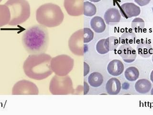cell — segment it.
I'll return each mask as SVG.
<instances>
[{
    "label": "cell",
    "instance_id": "cell-1",
    "mask_svg": "<svg viewBox=\"0 0 153 115\" xmlns=\"http://www.w3.org/2000/svg\"><path fill=\"white\" fill-rule=\"evenodd\" d=\"M22 41L25 50L30 54L45 53L49 43L48 30L41 25L31 26L24 32Z\"/></svg>",
    "mask_w": 153,
    "mask_h": 115
},
{
    "label": "cell",
    "instance_id": "cell-2",
    "mask_svg": "<svg viewBox=\"0 0 153 115\" xmlns=\"http://www.w3.org/2000/svg\"><path fill=\"white\" fill-rule=\"evenodd\" d=\"M52 57L45 53L30 54L23 64L25 74L30 79L40 81L46 79L53 73L50 66Z\"/></svg>",
    "mask_w": 153,
    "mask_h": 115
},
{
    "label": "cell",
    "instance_id": "cell-3",
    "mask_svg": "<svg viewBox=\"0 0 153 115\" xmlns=\"http://www.w3.org/2000/svg\"><path fill=\"white\" fill-rule=\"evenodd\" d=\"M36 20L40 25L47 28H55L63 21L64 15L58 5L47 3L41 5L36 10Z\"/></svg>",
    "mask_w": 153,
    "mask_h": 115
},
{
    "label": "cell",
    "instance_id": "cell-4",
    "mask_svg": "<svg viewBox=\"0 0 153 115\" xmlns=\"http://www.w3.org/2000/svg\"><path fill=\"white\" fill-rule=\"evenodd\" d=\"M5 4L8 7L11 14L9 25H21L30 17L31 8L26 0H8Z\"/></svg>",
    "mask_w": 153,
    "mask_h": 115
},
{
    "label": "cell",
    "instance_id": "cell-5",
    "mask_svg": "<svg viewBox=\"0 0 153 115\" xmlns=\"http://www.w3.org/2000/svg\"><path fill=\"white\" fill-rule=\"evenodd\" d=\"M49 91L53 95H68L74 93L73 83L68 76H54L49 84Z\"/></svg>",
    "mask_w": 153,
    "mask_h": 115
},
{
    "label": "cell",
    "instance_id": "cell-6",
    "mask_svg": "<svg viewBox=\"0 0 153 115\" xmlns=\"http://www.w3.org/2000/svg\"><path fill=\"white\" fill-rule=\"evenodd\" d=\"M74 61L68 55L62 54L52 58L50 66L53 72L57 75L66 76L73 69Z\"/></svg>",
    "mask_w": 153,
    "mask_h": 115
},
{
    "label": "cell",
    "instance_id": "cell-7",
    "mask_svg": "<svg viewBox=\"0 0 153 115\" xmlns=\"http://www.w3.org/2000/svg\"><path fill=\"white\" fill-rule=\"evenodd\" d=\"M68 47L71 52L77 56H83L88 50V47L84 42L83 29L76 31L68 40Z\"/></svg>",
    "mask_w": 153,
    "mask_h": 115
},
{
    "label": "cell",
    "instance_id": "cell-8",
    "mask_svg": "<svg viewBox=\"0 0 153 115\" xmlns=\"http://www.w3.org/2000/svg\"><path fill=\"white\" fill-rule=\"evenodd\" d=\"M12 95H38L39 89L35 83L26 80L19 81L14 84Z\"/></svg>",
    "mask_w": 153,
    "mask_h": 115
},
{
    "label": "cell",
    "instance_id": "cell-9",
    "mask_svg": "<svg viewBox=\"0 0 153 115\" xmlns=\"http://www.w3.org/2000/svg\"><path fill=\"white\" fill-rule=\"evenodd\" d=\"M84 0H64V6L67 13L72 16L83 14Z\"/></svg>",
    "mask_w": 153,
    "mask_h": 115
},
{
    "label": "cell",
    "instance_id": "cell-10",
    "mask_svg": "<svg viewBox=\"0 0 153 115\" xmlns=\"http://www.w3.org/2000/svg\"><path fill=\"white\" fill-rule=\"evenodd\" d=\"M120 12L122 16L128 19L140 15L141 9L139 6L133 2H126L120 7Z\"/></svg>",
    "mask_w": 153,
    "mask_h": 115
},
{
    "label": "cell",
    "instance_id": "cell-11",
    "mask_svg": "<svg viewBox=\"0 0 153 115\" xmlns=\"http://www.w3.org/2000/svg\"><path fill=\"white\" fill-rule=\"evenodd\" d=\"M118 53L123 61L126 63L134 62L137 57L135 49L130 45L126 44H123L120 46Z\"/></svg>",
    "mask_w": 153,
    "mask_h": 115
},
{
    "label": "cell",
    "instance_id": "cell-12",
    "mask_svg": "<svg viewBox=\"0 0 153 115\" xmlns=\"http://www.w3.org/2000/svg\"><path fill=\"white\" fill-rule=\"evenodd\" d=\"M121 18L120 12L118 10L115 8L108 9L104 13V21L108 25H116L119 23Z\"/></svg>",
    "mask_w": 153,
    "mask_h": 115
},
{
    "label": "cell",
    "instance_id": "cell-13",
    "mask_svg": "<svg viewBox=\"0 0 153 115\" xmlns=\"http://www.w3.org/2000/svg\"><path fill=\"white\" fill-rule=\"evenodd\" d=\"M124 65L119 60H114L110 61L107 66L108 73L114 76H117L122 74L124 71Z\"/></svg>",
    "mask_w": 153,
    "mask_h": 115
},
{
    "label": "cell",
    "instance_id": "cell-14",
    "mask_svg": "<svg viewBox=\"0 0 153 115\" xmlns=\"http://www.w3.org/2000/svg\"><path fill=\"white\" fill-rule=\"evenodd\" d=\"M105 88L109 95H118L121 91V82L117 78L114 77L111 78L107 82Z\"/></svg>",
    "mask_w": 153,
    "mask_h": 115
},
{
    "label": "cell",
    "instance_id": "cell-15",
    "mask_svg": "<svg viewBox=\"0 0 153 115\" xmlns=\"http://www.w3.org/2000/svg\"><path fill=\"white\" fill-rule=\"evenodd\" d=\"M138 53L143 58H147L153 53V49L152 45L147 42H142L137 46Z\"/></svg>",
    "mask_w": 153,
    "mask_h": 115
},
{
    "label": "cell",
    "instance_id": "cell-16",
    "mask_svg": "<svg viewBox=\"0 0 153 115\" xmlns=\"http://www.w3.org/2000/svg\"><path fill=\"white\" fill-rule=\"evenodd\" d=\"M91 27L95 32L102 33L105 31L106 25L104 20L100 16H95L91 19Z\"/></svg>",
    "mask_w": 153,
    "mask_h": 115
},
{
    "label": "cell",
    "instance_id": "cell-17",
    "mask_svg": "<svg viewBox=\"0 0 153 115\" xmlns=\"http://www.w3.org/2000/svg\"><path fill=\"white\" fill-rule=\"evenodd\" d=\"M134 88L139 93L145 94L150 91L152 84L150 81L147 79H141L136 81Z\"/></svg>",
    "mask_w": 153,
    "mask_h": 115
},
{
    "label": "cell",
    "instance_id": "cell-18",
    "mask_svg": "<svg viewBox=\"0 0 153 115\" xmlns=\"http://www.w3.org/2000/svg\"><path fill=\"white\" fill-rule=\"evenodd\" d=\"M11 14L8 7L5 4H0V28L8 25Z\"/></svg>",
    "mask_w": 153,
    "mask_h": 115
},
{
    "label": "cell",
    "instance_id": "cell-19",
    "mask_svg": "<svg viewBox=\"0 0 153 115\" xmlns=\"http://www.w3.org/2000/svg\"><path fill=\"white\" fill-rule=\"evenodd\" d=\"M103 81L102 75L99 72H94L88 76V82L93 87H98L102 85Z\"/></svg>",
    "mask_w": 153,
    "mask_h": 115
},
{
    "label": "cell",
    "instance_id": "cell-20",
    "mask_svg": "<svg viewBox=\"0 0 153 115\" xmlns=\"http://www.w3.org/2000/svg\"><path fill=\"white\" fill-rule=\"evenodd\" d=\"M119 45V41L117 37L114 36L104 39V46L108 52L116 49Z\"/></svg>",
    "mask_w": 153,
    "mask_h": 115
},
{
    "label": "cell",
    "instance_id": "cell-21",
    "mask_svg": "<svg viewBox=\"0 0 153 115\" xmlns=\"http://www.w3.org/2000/svg\"><path fill=\"white\" fill-rule=\"evenodd\" d=\"M139 71L135 67H128L124 72V76L129 81H134L137 80L139 77Z\"/></svg>",
    "mask_w": 153,
    "mask_h": 115
},
{
    "label": "cell",
    "instance_id": "cell-22",
    "mask_svg": "<svg viewBox=\"0 0 153 115\" xmlns=\"http://www.w3.org/2000/svg\"><path fill=\"white\" fill-rule=\"evenodd\" d=\"M136 39V36L135 34L131 31H126L122 34L120 41L123 44L130 45L135 43Z\"/></svg>",
    "mask_w": 153,
    "mask_h": 115
},
{
    "label": "cell",
    "instance_id": "cell-23",
    "mask_svg": "<svg viewBox=\"0 0 153 115\" xmlns=\"http://www.w3.org/2000/svg\"><path fill=\"white\" fill-rule=\"evenodd\" d=\"M97 8L94 4L90 1L84 2L83 14L86 16L91 17L95 15Z\"/></svg>",
    "mask_w": 153,
    "mask_h": 115
},
{
    "label": "cell",
    "instance_id": "cell-24",
    "mask_svg": "<svg viewBox=\"0 0 153 115\" xmlns=\"http://www.w3.org/2000/svg\"><path fill=\"white\" fill-rule=\"evenodd\" d=\"M131 28L136 33L142 32L145 28V21L139 17L134 18L131 22Z\"/></svg>",
    "mask_w": 153,
    "mask_h": 115
},
{
    "label": "cell",
    "instance_id": "cell-25",
    "mask_svg": "<svg viewBox=\"0 0 153 115\" xmlns=\"http://www.w3.org/2000/svg\"><path fill=\"white\" fill-rule=\"evenodd\" d=\"M84 42L85 43H88L92 40L94 37L93 31L89 28H84Z\"/></svg>",
    "mask_w": 153,
    "mask_h": 115
},
{
    "label": "cell",
    "instance_id": "cell-26",
    "mask_svg": "<svg viewBox=\"0 0 153 115\" xmlns=\"http://www.w3.org/2000/svg\"><path fill=\"white\" fill-rule=\"evenodd\" d=\"M96 50L98 53L100 54H106L108 52L104 47V39H102L97 42L96 44Z\"/></svg>",
    "mask_w": 153,
    "mask_h": 115
},
{
    "label": "cell",
    "instance_id": "cell-27",
    "mask_svg": "<svg viewBox=\"0 0 153 115\" xmlns=\"http://www.w3.org/2000/svg\"><path fill=\"white\" fill-rule=\"evenodd\" d=\"M136 4L140 6H146L150 2L151 0H134Z\"/></svg>",
    "mask_w": 153,
    "mask_h": 115
},
{
    "label": "cell",
    "instance_id": "cell-28",
    "mask_svg": "<svg viewBox=\"0 0 153 115\" xmlns=\"http://www.w3.org/2000/svg\"><path fill=\"white\" fill-rule=\"evenodd\" d=\"M150 80L153 83V70L151 72L150 74Z\"/></svg>",
    "mask_w": 153,
    "mask_h": 115
},
{
    "label": "cell",
    "instance_id": "cell-29",
    "mask_svg": "<svg viewBox=\"0 0 153 115\" xmlns=\"http://www.w3.org/2000/svg\"><path fill=\"white\" fill-rule=\"evenodd\" d=\"M88 1H90L91 2H98L100 1L101 0H88Z\"/></svg>",
    "mask_w": 153,
    "mask_h": 115
},
{
    "label": "cell",
    "instance_id": "cell-30",
    "mask_svg": "<svg viewBox=\"0 0 153 115\" xmlns=\"http://www.w3.org/2000/svg\"><path fill=\"white\" fill-rule=\"evenodd\" d=\"M151 95H153V88L151 89Z\"/></svg>",
    "mask_w": 153,
    "mask_h": 115
},
{
    "label": "cell",
    "instance_id": "cell-31",
    "mask_svg": "<svg viewBox=\"0 0 153 115\" xmlns=\"http://www.w3.org/2000/svg\"><path fill=\"white\" fill-rule=\"evenodd\" d=\"M152 61H153V54H152Z\"/></svg>",
    "mask_w": 153,
    "mask_h": 115
},
{
    "label": "cell",
    "instance_id": "cell-32",
    "mask_svg": "<svg viewBox=\"0 0 153 115\" xmlns=\"http://www.w3.org/2000/svg\"><path fill=\"white\" fill-rule=\"evenodd\" d=\"M2 1V0H0V2H1Z\"/></svg>",
    "mask_w": 153,
    "mask_h": 115
},
{
    "label": "cell",
    "instance_id": "cell-33",
    "mask_svg": "<svg viewBox=\"0 0 153 115\" xmlns=\"http://www.w3.org/2000/svg\"></svg>",
    "mask_w": 153,
    "mask_h": 115
}]
</instances>
